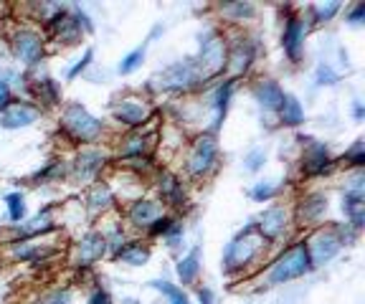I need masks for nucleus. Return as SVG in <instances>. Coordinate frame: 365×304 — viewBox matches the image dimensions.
Here are the masks:
<instances>
[{
	"label": "nucleus",
	"instance_id": "37998d69",
	"mask_svg": "<svg viewBox=\"0 0 365 304\" xmlns=\"http://www.w3.org/2000/svg\"><path fill=\"white\" fill-rule=\"evenodd\" d=\"M312 81H314V86H335V84H340V71H337L330 61H319L317 66H314Z\"/></svg>",
	"mask_w": 365,
	"mask_h": 304
},
{
	"label": "nucleus",
	"instance_id": "c85d7f7f",
	"mask_svg": "<svg viewBox=\"0 0 365 304\" xmlns=\"http://www.w3.org/2000/svg\"><path fill=\"white\" fill-rule=\"evenodd\" d=\"M218 21L226 26H234V28H244L246 23L257 21L259 6L251 3V0H234V3H218L216 6Z\"/></svg>",
	"mask_w": 365,
	"mask_h": 304
},
{
	"label": "nucleus",
	"instance_id": "cd10ccee",
	"mask_svg": "<svg viewBox=\"0 0 365 304\" xmlns=\"http://www.w3.org/2000/svg\"><path fill=\"white\" fill-rule=\"evenodd\" d=\"M200 271H203V246H200V243H195V246H190L185 253H180V256H178V261H175L178 287L185 289V287H193V284H198Z\"/></svg>",
	"mask_w": 365,
	"mask_h": 304
},
{
	"label": "nucleus",
	"instance_id": "9b49d317",
	"mask_svg": "<svg viewBox=\"0 0 365 304\" xmlns=\"http://www.w3.org/2000/svg\"><path fill=\"white\" fill-rule=\"evenodd\" d=\"M254 226L259 236L269 246H279L282 243H289L297 239V226L292 219V203L289 201H274L269 206H264L262 211L249 221Z\"/></svg>",
	"mask_w": 365,
	"mask_h": 304
},
{
	"label": "nucleus",
	"instance_id": "864d4df0",
	"mask_svg": "<svg viewBox=\"0 0 365 304\" xmlns=\"http://www.w3.org/2000/svg\"><path fill=\"white\" fill-rule=\"evenodd\" d=\"M350 112H353V120L355 122H363L365 120V107L360 99H353V107H350Z\"/></svg>",
	"mask_w": 365,
	"mask_h": 304
},
{
	"label": "nucleus",
	"instance_id": "4be33fe9",
	"mask_svg": "<svg viewBox=\"0 0 365 304\" xmlns=\"http://www.w3.org/2000/svg\"><path fill=\"white\" fill-rule=\"evenodd\" d=\"M163 213H165V208L160 206L155 195H140L135 201L120 206V219L130 234H145L153 226V221L160 219Z\"/></svg>",
	"mask_w": 365,
	"mask_h": 304
},
{
	"label": "nucleus",
	"instance_id": "79ce46f5",
	"mask_svg": "<svg viewBox=\"0 0 365 304\" xmlns=\"http://www.w3.org/2000/svg\"><path fill=\"white\" fill-rule=\"evenodd\" d=\"M342 195L365 201V172L363 170L345 172V180H342Z\"/></svg>",
	"mask_w": 365,
	"mask_h": 304
},
{
	"label": "nucleus",
	"instance_id": "dca6fc26",
	"mask_svg": "<svg viewBox=\"0 0 365 304\" xmlns=\"http://www.w3.org/2000/svg\"><path fill=\"white\" fill-rule=\"evenodd\" d=\"M61 203H46L38 213L29 216L18 226H8V239L6 241H38V239H48V236L58 234L63 224L56 219V208Z\"/></svg>",
	"mask_w": 365,
	"mask_h": 304
},
{
	"label": "nucleus",
	"instance_id": "de8ad7c7",
	"mask_svg": "<svg viewBox=\"0 0 365 304\" xmlns=\"http://www.w3.org/2000/svg\"><path fill=\"white\" fill-rule=\"evenodd\" d=\"M345 11V23L350 26V28H363L365 26V3L363 0H355L353 6L342 8Z\"/></svg>",
	"mask_w": 365,
	"mask_h": 304
},
{
	"label": "nucleus",
	"instance_id": "9d476101",
	"mask_svg": "<svg viewBox=\"0 0 365 304\" xmlns=\"http://www.w3.org/2000/svg\"><path fill=\"white\" fill-rule=\"evenodd\" d=\"M114 167L112 152L107 145H89V147H76L74 155L68 157V185L76 188H89L91 183L107 178V172Z\"/></svg>",
	"mask_w": 365,
	"mask_h": 304
},
{
	"label": "nucleus",
	"instance_id": "7c9ffc66",
	"mask_svg": "<svg viewBox=\"0 0 365 304\" xmlns=\"http://www.w3.org/2000/svg\"><path fill=\"white\" fill-rule=\"evenodd\" d=\"M114 261H122L125 266H132V269H140V266H148L153 261V246L143 239H132Z\"/></svg>",
	"mask_w": 365,
	"mask_h": 304
},
{
	"label": "nucleus",
	"instance_id": "6e6552de",
	"mask_svg": "<svg viewBox=\"0 0 365 304\" xmlns=\"http://www.w3.org/2000/svg\"><path fill=\"white\" fill-rule=\"evenodd\" d=\"M198 69L205 86L216 84L226 76V28L221 26H208L198 33V48L195 56H190Z\"/></svg>",
	"mask_w": 365,
	"mask_h": 304
},
{
	"label": "nucleus",
	"instance_id": "6ab92c4d",
	"mask_svg": "<svg viewBox=\"0 0 365 304\" xmlns=\"http://www.w3.org/2000/svg\"><path fill=\"white\" fill-rule=\"evenodd\" d=\"M63 248L56 243H48L46 239L38 241H3V256L11 264H31V266H48L56 258H61Z\"/></svg>",
	"mask_w": 365,
	"mask_h": 304
},
{
	"label": "nucleus",
	"instance_id": "39448f33",
	"mask_svg": "<svg viewBox=\"0 0 365 304\" xmlns=\"http://www.w3.org/2000/svg\"><path fill=\"white\" fill-rule=\"evenodd\" d=\"M205 89V81L200 79L198 69H195L193 58H178V61L168 63L160 71H155L145 84V92L155 94V97H193Z\"/></svg>",
	"mask_w": 365,
	"mask_h": 304
},
{
	"label": "nucleus",
	"instance_id": "412c9836",
	"mask_svg": "<svg viewBox=\"0 0 365 304\" xmlns=\"http://www.w3.org/2000/svg\"><path fill=\"white\" fill-rule=\"evenodd\" d=\"M309 31L312 28H309V23H307V16L287 8L284 18H282L279 46H282V51H284L287 61L294 63V66L304 58V46H307Z\"/></svg>",
	"mask_w": 365,
	"mask_h": 304
},
{
	"label": "nucleus",
	"instance_id": "5fc2aeb1",
	"mask_svg": "<svg viewBox=\"0 0 365 304\" xmlns=\"http://www.w3.org/2000/svg\"><path fill=\"white\" fill-rule=\"evenodd\" d=\"M122 304H143V299H137V297H122Z\"/></svg>",
	"mask_w": 365,
	"mask_h": 304
},
{
	"label": "nucleus",
	"instance_id": "473e14b6",
	"mask_svg": "<svg viewBox=\"0 0 365 304\" xmlns=\"http://www.w3.org/2000/svg\"><path fill=\"white\" fill-rule=\"evenodd\" d=\"M287 190L284 180H274V178H264L257 180V183L249 188V198L254 203H274V201H282V195Z\"/></svg>",
	"mask_w": 365,
	"mask_h": 304
},
{
	"label": "nucleus",
	"instance_id": "58836bf2",
	"mask_svg": "<svg viewBox=\"0 0 365 304\" xmlns=\"http://www.w3.org/2000/svg\"><path fill=\"white\" fill-rule=\"evenodd\" d=\"M74 299H76L74 284H63V287H53L41 292L31 304H74Z\"/></svg>",
	"mask_w": 365,
	"mask_h": 304
},
{
	"label": "nucleus",
	"instance_id": "0eeeda50",
	"mask_svg": "<svg viewBox=\"0 0 365 304\" xmlns=\"http://www.w3.org/2000/svg\"><path fill=\"white\" fill-rule=\"evenodd\" d=\"M160 110L148 94L127 92L114 97L109 102V122L120 132H132V130H145V127L158 122Z\"/></svg>",
	"mask_w": 365,
	"mask_h": 304
},
{
	"label": "nucleus",
	"instance_id": "5701e85b",
	"mask_svg": "<svg viewBox=\"0 0 365 304\" xmlns=\"http://www.w3.org/2000/svg\"><path fill=\"white\" fill-rule=\"evenodd\" d=\"M81 208H84L86 219L99 221L107 219L112 213H120V201L114 195V188L107 178L91 183L89 188H84V195H81Z\"/></svg>",
	"mask_w": 365,
	"mask_h": 304
},
{
	"label": "nucleus",
	"instance_id": "e433bc0d",
	"mask_svg": "<svg viewBox=\"0 0 365 304\" xmlns=\"http://www.w3.org/2000/svg\"><path fill=\"white\" fill-rule=\"evenodd\" d=\"M148 287L163 294V299H165L168 304H193L185 289H180L178 284H173V281H168V279H150Z\"/></svg>",
	"mask_w": 365,
	"mask_h": 304
},
{
	"label": "nucleus",
	"instance_id": "49530a36",
	"mask_svg": "<svg viewBox=\"0 0 365 304\" xmlns=\"http://www.w3.org/2000/svg\"><path fill=\"white\" fill-rule=\"evenodd\" d=\"M267 165V150L264 147H251L244 155V170L246 172H262Z\"/></svg>",
	"mask_w": 365,
	"mask_h": 304
},
{
	"label": "nucleus",
	"instance_id": "f257e3e1",
	"mask_svg": "<svg viewBox=\"0 0 365 304\" xmlns=\"http://www.w3.org/2000/svg\"><path fill=\"white\" fill-rule=\"evenodd\" d=\"M269 243L254 231V226L246 224L241 231L231 236L221 253V274L226 279H244V276H257L262 271L264 261L269 258Z\"/></svg>",
	"mask_w": 365,
	"mask_h": 304
},
{
	"label": "nucleus",
	"instance_id": "7ed1b4c3",
	"mask_svg": "<svg viewBox=\"0 0 365 304\" xmlns=\"http://www.w3.org/2000/svg\"><path fill=\"white\" fill-rule=\"evenodd\" d=\"M56 130L71 147H89V145H107L109 125L97 117L81 102H63L58 110Z\"/></svg>",
	"mask_w": 365,
	"mask_h": 304
},
{
	"label": "nucleus",
	"instance_id": "423d86ee",
	"mask_svg": "<svg viewBox=\"0 0 365 304\" xmlns=\"http://www.w3.org/2000/svg\"><path fill=\"white\" fill-rule=\"evenodd\" d=\"M6 41H8V48H11L13 61L18 66H23L26 74L38 71L46 58H48V51H51L46 33L34 23H13Z\"/></svg>",
	"mask_w": 365,
	"mask_h": 304
},
{
	"label": "nucleus",
	"instance_id": "a211bd4d",
	"mask_svg": "<svg viewBox=\"0 0 365 304\" xmlns=\"http://www.w3.org/2000/svg\"><path fill=\"white\" fill-rule=\"evenodd\" d=\"M302 241H304V246H307V256H309V261H312V269L327 266L330 261H335L342 248H345L340 241V236H337L335 221L302 234Z\"/></svg>",
	"mask_w": 365,
	"mask_h": 304
},
{
	"label": "nucleus",
	"instance_id": "1a4fd4ad",
	"mask_svg": "<svg viewBox=\"0 0 365 304\" xmlns=\"http://www.w3.org/2000/svg\"><path fill=\"white\" fill-rule=\"evenodd\" d=\"M262 56V41L246 28L226 31V79H249Z\"/></svg>",
	"mask_w": 365,
	"mask_h": 304
},
{
	"label": "nucleus",
	"instance_id": "c756f323",
	"mask_svg": "<svg viewBox=\"0 0 365 304\" xmlns=\"http://www.w3.org/2000/svg\"><path fill=\"white\" fill-rule=\"evenodd\" d=\"M104 224L99 226L104 234V241H107V258H117V253L122 251V248L127 246V243L135 239V236L127 231V226L122 224L120 213H112V216H107V219H102Z\"/></svg>",
	"mask_w": 365,
	"mask_h": 304
},
{
	"label": "nucleus",
	"instance_id": "4468645a",
	"mask_svg": "<svg viewBox=\"0 0 365 304\" xmlns=\"http://www.w3.org/2000/svg\"><path fill=\"white\" fill-rule=\"evenodd\" d=\"M150 183H153V195L168 213L180 216L185 208H190V188L180 178V172L160 165L158 172L150 178Z\"/></svg>",
	"mask_w": 365,
	"mask_h": 304
},
{
	"label": "nucleus",
	"instance_id": "603ef678",
	"mask_svg": "<svg viewBox=\"0 0 365 304\" xmlns=\"http://www.w3.org/2000/svg\"><path fill=\"white\" fill-rule=\"evenodd\" d=\"M195 302L198 304H218L216 292L211 287H205V284H195Z\"/></svg>",
	"mask_w": 365,
	"mask_h": 304
},
{
	"label": "nucleus",
	"instance_id": "72a5a7b5",
	"mask_svg": "<svg viewBox=\"0 0 365 304\" xmlns=\"http://www.w3.org/2000/svg\"><path fill=\"white\" fill-rule=\"evenodd\" d=\"M342 8L345 6H342L340 0H327V3H314V6H309L307 11H304L309 28H319V26L335 21V18L342 13Z\"/></svg>",
	"mask_w": 365,
	"mask_h": 304
},
{
	"label": "nucleus",
	"instance_id": "c03bdc74",
	"mask_svg": "<svg viewBox=\"0 0 365 304\" xmlns=\"http://www.w3.org/2000/svg\"><path fill=\"white\" fill-rule=\"evenodd\" d=\"M94 56H97V53H94V48L86 46L84 53H81V56L76 58V61L66 69V81H76L81 74H86V71H89V66L94 63Z\"/></svg>",
	"mask_w": 365,
	"mask_h": 304
},
{
	"label": "nucleus",
	"instance_id": "ea45409f",
	"mask_svg": "<svg viewBox=\"0 0 365 304\" xmlns=\"http://www.w3.org/2000/svg\"><path fill=\"white\" fill-rule=\"evenodd\" d=\"M145 56H148V43L132 48V51L125 53V56H122V61L117 63V74H120V76H130V74H135L137 69H143Z\"/></svg>",
	"mask_w": 365,
	"mask_h": 304
},
{
	"label": "nucleus",
	"instance_id": "2f4dec72",
	"mask_svg": "<svg viewBox=\"0 0 365 304\" xmlns=\"http://www.w3.org/2000/svg\"><path fill=\"white\" fill-rule=\"evenodd\" d=\"M277 122L279 127H287V130H299V127L307 122V115H304V104L294 97V94H287L282 110L277 112Z\"/></svg>",
	"mask_w": 365,
	"mask_h": 304
},
{
	"label": "nucleus",
	"instance_id": "a18cd8bd",
	"mask_svg": "<svg viewBox=\"0 0 365 304\" xmlns=\"http://www.w3.org/2000/svg\"><path fill=\"white\" fill-rule=\"evenodd\" d=\"M178 219H180V216H173V213L165 211L163 216H160V219L153 221V226L145 231V236H148V239H163V236H165L168 231L173 229V224H175Z\"/></svg>",
	"mask_w": 365,
	"mask_h": 304
},
{
	"label": "nucleus",
	"instance_id": "c9c22d12",
	"mask_svg": "<svg viewBox=\"0 0 365 304\" xmlns=\"http://www.w3.org/2000/svg\"><path fill=\"white\" fill-rule=\"evenodd\" d=\"M340 213L345 216V224L353 226L355 231L363 234V229H365V201L340 195Z\"/></svg>",
	"mask_w": 365,
	"mask_h": 304
},
{
	"label": "nucleus",
	"instance_id": "2eb2a0df",
	"mask_svg": "<svg viewBox=\"0 0 365 304\" xmlns=\"http://www.w3.org/2000/svg\"><path fill=\"white\" fill-rule=\"evenodd\" d=\"M158 125H150L145 130H132V132H120L112 142L107 145L112 152V162H125L132 157L143 155H158Z\"/></svg>",
	"mask_w": 365,
	"mask_h": 304
},
{
	"label": "nucleus",
	"instance_id": "4c0bfd02",
	"mask_svg": "<svg viewBox=\"0 0 365 304\" xmlns=\"http://www.w3.org/2000/svg\"><path fill=\"white\" fill-rule=\"evenodd\" d=\"M337 167H342L345 172L353 170H363L365 167V142L363 137H358L353 145H350L340 157H337Z\"/></svg>",
	"mask_w": 365,
	"mask_h": 304
},
{
	"label": "nucleus",
	"instance_id": "bb28decb",
	"mask_svg": "<svg viewBox=\"0 0 365 304\" xmlns=\"http://www.w3.org/2000/svg\"><path fill=\"white\" fill-rule=\"evenodd\" d=\"M68 180V157L56 155L48 157L38 170H34L26 178V183L34 188H46V185H63Z\"/></svg>",
	"mask_w": 365,
	"mask_h": 304
},
{
	"label": "nucleus",
	"instance_id": "ddd939ff",
	"mask_svg": "<svg viewBox=\"0 0 365 304\" xmlns=\"http://www.w3.org/2000/svg\"><path fill=\"white\" fill-rule=\"evenodd\" d=\"M292 203V219H294L297 231H307L317 229V226L330 224V208H332V198L327 190L322 188H309L302 190Z\"/></svg>",
	"mask_w": 365,
	"mask_h": 304
},
{
	"label": "nucleus",
	"instance_id": "8fccbe9b",
	"mask_svg": "<svg viewBox=\"0 0 365 304\" xmlns=\"http://www.w3.org/2000/svg\"><path fill=\"white\" fill-rule=\"evenodd\" d=\"M84 304H114V299H112V294H109V289H104L97 281V284L89 287V294H86Z\"/></svg>",
	"mask_w": 365,
	"mask_h": 304
},
{
	"label": "nucleus",
	"instance_id": "f8f14e48",
	"mask_svg": "<svg viewBox=\"0 0 365 304\" xmlns=\"http://www.w3.org/2000/svg\"><path fill=\"white\" fill-rule=\"evenodd\" d=\"M297 145H299V175L304 180H317L327 178L337 170V155L325 140L309 137V135H297Z\"/></svg>",
	"mask_w": 365,
	"mask_h": 304
},
{
	"label": "nucleus",
	"instance_id": "393cba45",
	"mask_svg": "<svg viewBox=\"0 0 365 304\" xmlns=\"http://www.w3.org/2000/svg\"><path fill=\"white\" fill-rule=\"evenodd\" d=\"M249 94H251V99L257 102L259 110L274 117H277V112L282 110V104H284V99H287L284 86L277 79H272V76H257V79L249 84Z\"/></svg>",
	"mask_w": 365,
	"mask_h": 304
},
{
	"label": "nucleus",
	"instance_id": "a878e982",
	"mask_svg": "<svg viewBox=\"0 0 365 304\" xmlns=\"http://www.w3.org/2000/svg\"><path fill=\"white\" fill-rule=\"evenodd\" d=\"M43 112L41 107H36L31 99L16 97V102L11 107L0 112V130H8V132H16V130H29L36 122H41Z\"/></svg>",
	"mask_w": 365,
	"mask_h": 304
},
{
	"label": "nucleus",
	"instance_id": "f704fd0d",
	"mask_svg": "<svg viewBox=\"0 0 365 304\" xmlns=\"http://www.w3.org/2000/svg\"><path fill=\"white\" fill-rule=\"evenodd\" d=\"M3 203H6L8 226H18L21 221L29 219V203H26V193H23V190H11V193H6Z\"/></svg>",
	"mask_w": 365,
	"mask_h": 304
},
{
	"label": "nucleus",
	"instance_id": "20e7f679",
	"mask_svg": "<svg viewBox=\"0 0 365 304\" xmlns=\"http://www.w3.org/2000/svg\"><path fill=\"white\" fill-rule=\"evenodd\" d=\"M312 261L307 256V246H304L302 236H297L294 241H289L287 246H282L267 261V266H262V271L257 274V281L262 289H274V287H287L292 281L304 279L307 274H312Z\"/></svg>",
	"mask_w": 365,
	"mask_h": 304
},
{
	"label": "nucleus",
	"instance_id": "3c124183",
	"mask_svg": "<svg viewBox=\"0 0 365 304\" xmlns=\"http://www.w3.org/2000/svg\"><path fill=\"white\" fill-rule=\"evenodd\" d=\"M13 102H16V92H13V86L0 76V112L6 110V107H11Z\"/></svg>",
	"mask_w": 365,
	"mask_h": 304
},
{
	"label": "nucleus",
	"instance_id": "b1692460",
	"mask_svg": "<svg viewBox=\"0 0 365 304\" xmlns=\"http://www.w3.org/2000/svg\"><path fill=\"white\" fill-rule=\"evenodd\" d=\"M36 107H41V112H51V110H61L63 107V89L51 74L46 71H31L29 74V97Z\"/></svg>",
	"mask_w": 365,
	"mask_h": 304
},
{
	"label": "nucleus",
	"instance_id": "a19ab883",
	"mask_svg": "<svg viewBox=\"0 0 365 304\" xmlns=\"http://www.w3.org/2000/svg\"><path fill=\"white\" fill-rule=\"evenodd\" d=\"M163 243H165L168 253H173V256H180L182 248H185V221L178 219L175 224H173V229L163 236Z\"/></svg>",
	"mask_w": 365,
	"mask_h": 304
},
{
	"label": "nucleus",
	"instance_id": "aec40b11",
	"mask_svg": "<svg viewBox=\"0 0 365 304\" xmlns=\"http://www.w3.org/2000/svg\"><path fill=\"white\" fill-rule=\"evenodd\" d=\"M236 89H239V81L226 79V76L218 79L216 84L205 86V97H203V102H200V107L205 110L208 122H211V125H208V132L218 135V130H221L228 117V110H231Z\"/></svg>",
	"mask_w": 365,
	"mask_h": 304
},
{
	"label": "nucleus",
	"instance_id": "f03ea898",
	"mask_svg": "<svg viewBox=\"0 0 365 304\" xmlns=\"http://www.w3.org/2000/svg\"><path fill=\"white\" fill-rule=\"evenodd\" d=\"M180 178L185 183H208L221 170V142L218 135L198 130L188 137L180 152Z\"/></svg>",
	"mask_w": 365,
	"mask_h": 304
},
{
	"label": "nucleus",
	"instance_id": "f3484780",
	"mask_svg": "<svg viewBox=\"0 0 365 304\" xmlns=\"http://www.w3.org/2000/svg\"><path fill=\"white\" fill-rule=\"evenodd\" d=\"M107 258V241H104V234L99 226H91L84 234H79L68 246V266L71 269H94V266Z\"/></svg>",
	"mask_w": 365,
	"mask_h": 304
},
{
	"label": "nucleus",
	"instance_id": "09e8293b",
	"mask_svg": "<svg viewBox=\"0 0 365 304\" xmlns=\"http://www.w3.org/2000/svg\"><path fill=\"white\" fill-rule=\"evenodd\" d=\"M71 18H74V23L79 26L84 36H91V33H94V28H97V26H94V21H91V16L81 6H71Z\"/></svg>",
	"mask_w": 365,
	"mask_h": 304
}]
</instances>
